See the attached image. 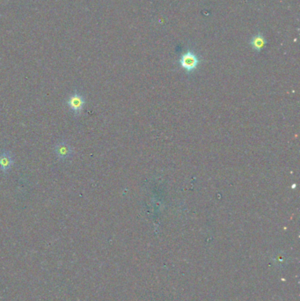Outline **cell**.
Instances as JSON below:
<instances>
[{
    "label": "cell",
    "instance_id": "cell-5",
    "mask_svg": "<svg viewBox=\"0 0 300 301\" xmlns=\"http://www.w3.org/2000/svg\"><path fill=\"white\" fill-rule=\"evenodd\" d=\"M251 45L256 51H261L266 45V40L262 33H258L253 37L251 41Z\"/></svg>",
    "mask_w": 300,
    "mask_h": 301
},
{
    "label": "cell",
    "instance_id": "cell-1",
    "mask_svg": "<svg viewBox=\"0 0 300 301\" xmlns=\"http://www.w3.org/2000/svg\"><path fill=\"white\" fill-rule=\"evenodd\" d=\"M66 104L75 116H79L86 105V97L81 93L75 90L66 100Z\"/></svg>",
    "mask_w": 300,
    "mask_h": 301
},
{
    "label": "cell",
    "instance_id": "cell-4",
    "mask_svg": "<svg viewBox=\"0 0 300 301\" xmlns=\"http://www.w3.org/2000/svg\"><path fill=\"white\" fill-rule=\"evenodd\" d=\"M14 164L13 154L9 151H3L0 153V172L3 173H8Z\"/></svg>",
    "mask_w": 300,
    "mask_h": 301
},
{
    "label": "cell",
    "instance_id": "cell-2",
    "mask_svg": "<svg viewBox=\"0 0 300 301\" xmlns=\"http://www.w3.org/2000/svg\"><path fill=\"white\" fill-rule=\"evenodd\" d=\"M54 152L56 153V156L58 158V161H61L70 160L74 154V151L71 147V145L65 140L59 141L55 144Z\"/></svg>",
    "mask_w": 300,
    "mask_h": 301
},
{
    "label": "cell",
    "instance_id": "cell-3",
    "mask_svg": "<svg viewBox=\"0 0 300 301\" xmlns=\"http://www.w3.org/2000/svg\"><path fill=\"white\" fill-rule=\"evenodd\" d=\"M180 64L184 70L190 72L198 68V65H199V59H198V56L192 51H187L186 53L181 56Z\"/></svg>",
    "mask_w": 300,
    "mask_h": 301
}]
</instances>
